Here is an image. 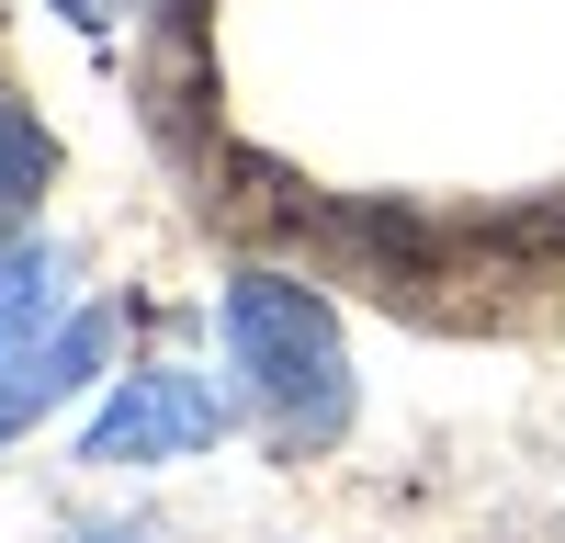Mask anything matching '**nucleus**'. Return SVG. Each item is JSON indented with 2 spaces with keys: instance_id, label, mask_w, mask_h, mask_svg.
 <instances>
[{
  "instance_id": "f03ea898",
  "label": "nucleus",
  "mask_w": 565,
  "mask_h": 543,
  "mask_svg": "<svg viewBox=\"0 0 565 543\" xmlns=\"http://www.w3.org/2000/svg\"><path fill=\"white\" fill-rule=\"evenodd\" d=\"M215 430H226V396L204 374H125L103 419L79 430V465H170V453H204Z\"/></svg>"
},
{
  "instance_id": "7ed1b4c3",
  "label": "nucleus",
  "mask_w": 565,
  "mask_h": 543,
  "mask_svg": "<svg viewBox=\"0 0 565 543\" xmlns=\"http://www.w3.org/2000/svg\"><path fill=\"white\" fill-rule=\"evenodd\" d=\"M103 351H114V306H90V317H68L45 351H23L12 374H0V441H12L23 419H45V407H57V396L90 374V362H103Z\"/></svg>"
},
{
  "instance_id": "f257e3e1",
  "label": "nucleus",
  "mask_w": 565,
  "mask_h": 543,
  "mask_svg": "<svg viewBox=\"0 0 565 543\" xmlns=\"http://www.w3.org/2000/svg\"><path fill=\"white\" fill-rule=\"evenodd\" d=\"M226 351H238L249 396L271 407L295 441H340L351 430V351L295 272H238L226 284Z\"/></svg>"
},
{
  "instance_id": "423d86ee",
  "label": "nucleus",
  "mask_w": 565,
  "mask_h": 543,
  "mask_svg": "<svg viewBox=\"0 0 565 543\" xmlns=\"http://www.w3.org/2000/svg\"><path fill=\"white\" fill-rule=\"evenodd\" d=\"M57 12H68V23H79V34H103V23H114V12H125V0H57Z\"/></svg>"
},
{
  "instance_id": "20e7f679",
  "label": "nucleus",
  "mask_w": 565,
  "mask_h": 543,
  "mask_svg": "<svg viewBox=\"0 0 565 543\" xmlns=\"http://www.w3.org/2000/svg\"><path fill=\"white\" fill-rule=\"evenodd\" d=\"M45 306H57V249H0V374L34 351Z\"/></svg>"
},
{
  "instance_id": "39448f33",
  "label": "nucleus",
  "mask_w": 565,
  "mask_h": 543,
  "mask_svg": "<svg viewBox=\"0 0 565 543\" xmlns=\"http://www.w3.org/2000/svg\"><path fill=\"white\" fill-rule=\"evenodd\" d=\"M45 170H57L45 125H34L23 103H0V249L23 238V215H34V193H45Z\"/></svg>"
}]
</instances>
